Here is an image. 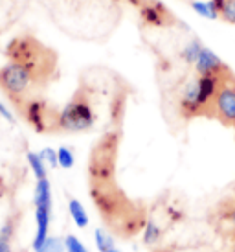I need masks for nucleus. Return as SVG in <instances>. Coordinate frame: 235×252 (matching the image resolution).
Here are the masks:
<instances>
[{
  "mask_svg": "<svg viewBox=\"0 0 235 252\" xmlns=\"http://www.w3.org/2000/svg\"><path fill=\"white\" fill-rule=\"evenodd\" d=\"M160 238H162V230H160V226L152 219L146 221L144 224V243L146 245H154V243H158Z\"/></svg>",
  "mask_w": 235,
  "mask_h": 252,
  "instance_id": "nucleus-13",
  "label": "nucleus"
},
{
  "mask_svg": "<svg viewBox=\"0 0 235 252\" xmlns=\"http://www.w3.org/2000/svg\"><path fill=\"white\" fill-rule=\"evenodd\" d=\"M138 11L142 22L147 24V26L160 28V26H166L167 22L171 21L169 11L164 7V4H160L156 0H144L138 6Z\"/></svg>",
  "mask_w": 235,
  "mask_h": 252,
  "instance_id": "nucleus-6",
  "label": "nucleus"
},
{
  "mask_svg": "<svg viewBox=\"0 0 235 252\" xmlns=\"http://www.w3.org/2000/svg\"><path fill=\"white\" fill-rule=\"evenodd\" d=\"M160 252H167V251H160Z\"/></svg>",
  "mask_w": 235,
  "mask_h": 252,
  "instance_id": "nucleus-26",
  "label": "nucleus"
},
{
  "mask_svg": "<svg viewBox=\"0 0 235 252\" xmlns=\"http://www.w3.org/2000/svg\"><path fill=\"white\" fill-rule=\"evenodd\" d=\"M26 160H28V166L31 168L33 171V175L37 181H41V179H46L48 177V169H46V162L42 160V157L39 153H33V151H29L26 155Z\"/></svg>",
  "mask_w": 235,
  "mask_h": 252,
  "instance_id": "nucleus-10",
  "label": "nucleus"
},
{
  "mask_svg": "<svg viewBox=\"0 0 235 252\" xmlns=\"http://www.w3.org/2000/svg\"><path fill=\"white\" fill-rule=\"evenodd\" d=\"M178 107H180V114H182L184 118L202 116L201 105H199V98H197V83H195V77L191 81H187L186 87L182 89Z\"/></svg>",
  "mask_w": 235,
  "mask_h": 252,
  "instance_id": "nucleus-8",
  "label": "nucleus"
},
{
  "mask_svg": "<svg viewBox=\"0 0 235 252\" xmlns=\"http://www.w3.org/2000/svg\"><path fill=\"white\" fill-rule=\"evenodd\" d=\"M191 9H193L195 13L202 17V19H207V21H213V19H219L217 13H215L211 6H209V2H202V0H193L191 2Z\"/></svg>",
  "mask_w": 235,
  "mask_h": 252,
  "instance_id": "nucleus-15",
  "label": "nucleus"
},
{
  "mask_svg": "<svg viewBox=\"0 0 235 252\" xmlns=\"http://www.w3.org/2000/svg\"><path fill=\"white\" fill-rule=\"evenodd\" d=\"M107 252H121V251H119L118 247H114V249H111V251H107Z\"/></svg>",
  "mask_w": 235,
  "mask_h": 252,
  "instance_id": "nucleus-25",
  "label": "nucleus"
},
{
  "mask_svg": "<svg viewBox=\"0 0 235 252\" xmlns=\"http://www.w3.org/2000/svg\"><path fill=\"white\" fill-rule=\"evenodd\" d=\"M94 241H96V249L99 252H107L116 247V241L111 236V232H107L105 228H96V232H94Z\"/></svg>",
  "mask_w": 235,
  "mask_h": 252,
  "instance_id": "nucleus-12",
  "label": "nucleus"
},
{
  "mask_svg": "<svg viewBox=\"0 0 235 252\" xmlns=\"http://www.w3.org/2000/svg\"><path fill=\"white\" fill-rule=\"evenodd\" d=\"M202 42L199 41V39H193V41H189L184 46V50H182V59L186 61L187 64H195L197 63V59H199V56H201V52H202Z\"/></svg>",
  "mask_w": 235,
  "mask_h": 252,
  "instance_id": "nucleus-11",
  "label": "nucleus"
},
{
  "mask_svg": "<svg viewBox=\"0 0 235 252\" xmlns=\"http://www.w3.org/2000/svg\"><path fill=\"white\" fill-rule=\"evenodd\" d=\"M0 252H13V249H11V239L2 236V234H0Z\"/></svg>",
  "mask_w": 235,
  "mask_h": 252,
  "instance_id": "nucleus-22",
  "label": "nucleus"
},
{
  "mask_svg": "<svg viewBox=\"0 0 235 252\" xmlns=\"http://www.w3.org/2000/svg\"><path fill=\"white\" fill-rule=\"evenodd\" d=\"M64 249H66V252H90L85 247L83 241L77 238V236H74V234H66V238H64Z\"/></svg>",
  "mask_w": 235,
  "mask_h": 252,
  "instance_id": "nucleus-17",
  "label": "nucleus"
},
{
  "mask_svg": "<svg viewBox=\"0 0 235 252\" xmlns=\"http://www.w3.org/2000/svg\"><path fill=\"white\" fill-rule=\"evenodd\" d=\"M42 157V160L46 162V166H50V168H57L59 164H57V149H52V147H44L41 153H39Z\"/></svg>",
  "mask_w": 235,
  "mask_h": 252,
  "instance_id": "nucleus-18",
  "label": "nucleus"
},
{
  "mask_svg": "<svg viewBox=\"0 0 235 252\" xmlns=\"http://www.w3.org/2000/svg\"><path fill=\"white\" fill-rule=\"evenodd\" d=\"M68 212H70V216H72V219H74L76 226L85 228V226L88 224V214H87L85 206L81 204V201H77V199H70L68 201Z\"/></svg>",
  "mask_w": 235,
  "mask_h": 252,
  "instance_id": "nucleus-9",
  "label": "nucleus"
},
{
  "mask_svg": "<svg viewBox=\"0 0 235 252\" xmlns=\"http://www.w3.org/2000/svg\"><path fill=\"white\" fill-rule=\"evenodd\" d=\"M207 2H209L211 9L217 13V17H221L222 11H224V6H226V0H207Z\"/></svg>",
  "mask_w": 235,
  "mask_h": 252,
  "instance_id": "nucleus-20",
  "label": "nucleus"
},
{
  "mask_svg": "<svg viewBox=\"0 0 235 252\" xmlns=\"http://www.w3.org/2000/svg\"><path fill=\"white\" fill-rule=\"evenodd\" d=\"M57 164H59L62 169L74 168V164H76V157H74V151H72L70 147H66V146L59 147V149H57Z\"/></svg>",
  "mask_w": 235,
  "mask_h": 252,
  "instance_id": "nucleus-14",
  "label": "nucleus"
},
{
  "mask_svg": "<svg viewBox=\"0 0 235 252\" xmlns=\"http://www.w3.org/2000/svg\"><path fill=\"white\" fill-rule=\"evenodd\" d=\"M193 66L197 70V76H217V74H226L230 70L221 57L217 56L211 48H206V46L202 48L201 56H199Z\"/></svg>",
  "mask_w": 235,
  "mask_h": 252,
  "instance_id": "nucleus-7",
  "label": "nucleus"
},
{
  "mask_svg": "<svg viewBox=\"0 0 235 252\" xmlns=\"http://www.w3.org/2000/svg\"><path fill=\"white\" fill-rule=\"evenodd\" d=\"M0 116H2V118H4V120H7V122H11V124H13V122H15L13 112L9 111V109H7V107L4 105V103H2V101H0Z\"/></svg>",
  "mask_w": 235,
  "mask_h": 252,
  "instance_id": "nucleus-21",
  "label": "nucleus"
},
{
  "mask_svg": "<svg viewBox=\"0 0 235 252\" xmlns=\"http://www.w3.org/2000/svg\"><path fill=\"white\" fill-rule=\"evenodd\" d=\"M228 219L232 221V224H234V228H235V203L228 208Z\"/></svg>",
  "mask_w": 235,
  "mask_h": 252,
  "instance_id": "nucleus-23",
  "label": "nucleus"
},
{
  "mask_svg": "<svg viewBox=\"0 0 235 252\" xmlns=\"http://www.w3.org/2000/svg\"><path fill=\"white\" fill-rule=\"evenodd\" d=\"M221 19L226 21L228 24H235V0H226V6H224Z\"/></svg>",
  "mask_w": 235,
  "mask_h": 252,
  "instance_id": "nucleus-19",
  "label": "nucleus"
},
{
  "mask_svg": "<svg viewBox=\"0 0 235 252\" xmlns=\"http://www.w3.org/2000/svg\"><path fill=\"white\" fill-rule=\"evenodd\" d=\"M24 118L37 133H46L50 127H56V114L50 116L48 105L42 99H28L22 105Z\"/></svg>",
  "mask_w": 235,
  "mask_h": 252,
  "instance_id": "nucleus-5",
  "label": "nucleus"
},
{
  "mask_svg": "<svg viewBox=\"0 0 235 252\" xmlns=\"http://www.w3.org/2000/svg\"><path fill=\"white\" fill-rule=\"evenodd\" d=\"M7 54L11 61L0 68V89L13 101H24L29 91L48 72V63L35 41L17 39L9 44Z\"/></svg>",
  "mask_w": 235,
  "mask_h": 252,
  "instance_id": "nucleus-1",
  "label": "nucleus"
},
{
  "mask_svg": "<svg viewBox=\"0 0 235 252\" xmlns=\"http://www.w3.org/2000/svg\"><path fill=\"white\" fill-rule=\"evenodd\" d=\"M35 203V236H33V251H39L44 241L50 238V221H52V186L48 177L41 179L35 184L33 193Z\"/></svg>",
  "mask_w": 235,
  "mask_h": 252,
  "instance_id": "nucleus-3",
  "label": "nucleus"
},
{
  "mask_svg": "<svg viewBox=\"0 0 235 252\" xmlns=\"http://www.w3.org/2000/svg\"><path fill=\"white\" fill-rule=\"evenodd\" d=\"M35 252H66V249H64V239L50 236V238L44 241V245Z\"/></svg>",
  "mask_w": 235,
  "mask_h": 252,
  "instance_id": "nucleus-16",
  "label": "nucleus"
},
{
  "mask_svg": "<svg viewBox=\"0 0 235 252\" xmlns=\"http://www.w3.org/2000/svg\"><path fill=\"white\" fill-rule=\"evenodd\" d=\"M96 124V112L88 98L77 92L66 105L56 114V127L64 133H85Z\"/></svg>",
  "mask_w": 235,
  "mask_h": 252,
  "instance_id": "nucleus-2",
  "label": "nucleus"
},
{
  "mask_svg": "<svg viewBox=\"0 0 235 252\" xmlns=\"http://www.w3.org/2000/svg\"><path fill=\"white\" fill-rule=\"evenodd\" d=\"M127 2H131V4H134V6H140L144 0H127Z\"/></svg>",
  "mask_w": 235,
  "mask_h": 252,
  "instance_id": "nucleus-24",
  "label": "nucleus"
},
{
  "mask_svg": "<svg viewBox=\"0 0 235 252\" xmlns=\"http://www.w3.org/2000/svg\"><path fill=\"white\" fill-rule=\"evenodd\" d=\"M209 116H215L224 126L235 127V77L230 72L222 79Z\"/></svg>",
  "mask_w": 235,
  "mask_h": 252,
  "instance_id": "nucleus-4",
  "label": "nucleus"
}]
</instances>
